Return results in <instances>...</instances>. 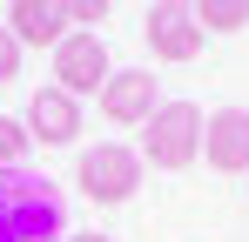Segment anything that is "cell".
Wrapping results in <instances>:
<instances>
[{"label": "cell", "mask_w": 249, "mask_h": 242, "mask_svg": "<svg viewBox=\"0 0 249 242\" xmlns=\"http://www.w3.org/2000/svg\"><path fill=\"white\" fill-rule=\"evenodd\" d=\"M189 7H196L202 34H236V27H249V0H189Z\"/></svg>", "instance_id": "10"}, {"label": "cell", "mask_w": 249, "mask_h": 242, "mask_svg": "<svg viewBox=\"0 0 249 242\" xmlns=\"http://www.w3.org/2000/svg\"><path fill=\"white\" fill-rule=\"evenodd\" d=\"M202 20H196V7L189 0H155L148 7V54L155 61H196L202 54Z\"/></svg>", "instance_id": "5"}, {"label": "cell", "mask_w": 249, "mask_h": 242, "mask_svg": "<svg viewBox=\"0 0 249 242\" xmlns=\"http://www.w3.org/2000/svg\"><path fill=\"white\" fill-rule=\"evenodd\" d=\"M115 74V61H108V47L94 27H68V34L54 40V87H68L74 101L81 94H101V81Z\"/></svg>", "instance_id": "4"}, {"label": "cell", "mask_w": 249, "mask_h": 242, "mask_svg": "<svg viewBox=\"0 0 249 242\" xmlns=\"http://www.w3.org/2000/svg\"><path fill=\"white\" fill-rule=\"evenodd\" d=\"M34 148V135H27V121L20 115H0V168H20V155Z\"/></svg>", "instance_id": "11"}, {"label": "cell", "mask_w": 249, "mask_h": 242, "mask_svg": "<svg viewBox=\"0 0 249 242\" xmlns=\"http://www.w3.org/2000/svg\"><path fill=\"white\" fill-rule=\"evenodd\" d=\"M74 182H81V195L94 208H122L135 189H142V155L128 148V141H94L74 168Z\"/></svg>", "instance_id": "3"}, {"label": "cell", "mask_w": 249, "mask_h": 242, "mask_svg": "<svg viewBox=\"0 0 249 242\" xmlns=\"http://www.w3.org/2000/svg\"><path fill=\"white\" fill-rule=\"evenodd\" d=\"M196 155H202V115H196V101H162L142 121V161H155V168H196Z\"/></svg>", "instance_id": "2"}, {"label": "cell", "mask_w": 249, "mask_h": 242, "mask_svg": "<svg viewBox=\"0 0 249 242\" xmlns=\"http://www.w3.org/2000/svg\"><path fill=\"white\" fill-rule=\"evenodd\" d=\"M20 121H27V135H34V141L68 148V141L81 135V101H74L68 87H41V94H34V108H27Z\"/></svg>", "instance_id": "8"}, {"label": "cell", "mask_w": 249, "mask_h": 242, "mask_svg": "<svg viewBox=\"0 0 249 242\" xmlns=\"http://www.w3.org/2000/svg\"><path fill=\"white\" fill-rule=\"evenodd\" d=\"M162 108V87L148 68H115V74L101 81V115L115 121V128H142V121Z\"/></svg>", "instance_id": "6"}, {"label": "cell", "mask_w": 249, "mask_h": 242, "mask_svg": "<svg viewBox=\"0 0 249 242\" xmlns=\"http://www.w3.org/2000/svg\"><path fill=\"white\" fill-rule=\"evenodd\" d=\"M7 34L20 40V47H47L54 54V40L68 34V20H61L54 0H7Z\"/></svg>", "instance_id": "9"}, {"label": "cell", "mask_w": 249, "mask_h": 242, "mask_svg": "<svg viewBox=\"0 0 249 242\" xmlns=\"http://www.w3.org/2000/svg\"><path fill=\"white\" fill-rule=\"evenodd\" d=\"M54 7H61V20H68V27H101L115 0H54Z\"/></svg>", "instance_id": "12"}, {"label": "cell", "mask_w": 249, "mask_h": 242, "mask_svg": "<svg viewBox=\"0 0 249 242\" xmlns=\"http://www.w3.org/2000/svg\"><path fill=\"white\" fill-rule=\"evenodd\" d=\"M14 74H20V40L0 27V81H14Z\"/></svg>", "instance_id": "13"}, {"label": "cell", "mask_w": 249, "mask_h": 242, "mask_svg": "<svg viewBox=\"0 0 249 242\" xmlns=\"http://www.w3.org/2000/svg\"><path fill=\"white\" fill-rule=\"evenodd\" d=\"M202 161L222 168V175H249V108L202 115Z\"/></svg>", "instance_id": "7"}, {"label": "cell", "mask_w": 249, "mask_h": 242, "mask_svg": "<svg viewBox=\"0 0 249 242\" xmlns=\"http://www.w3.org/2000/svg\"><path fill=\"white\" fill-rule=\"evenodd\" d=\"M61 236V208L41 182L0 168V242H54Z\"/></svg>", "instance_id": "1"}, {"label": "cell", "mask_w": 249, "mask_h": 242, "mask_svg": "<svg viewBox=\"0 0 249 242\" xmlns=\"http://www.w3.org/2000/svg\"><path fill=\"white\" fill-rule=\"evenodd\" d=\"M68 242H115V236H101V229H74Z\"/></svg>", "instance_id": "14"}]
</instances>
